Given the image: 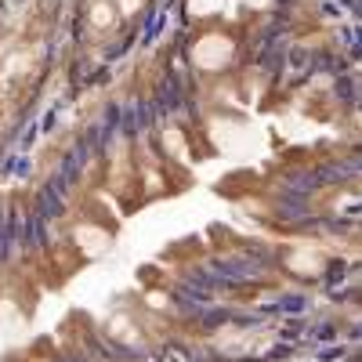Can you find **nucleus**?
I'll return each instance as SVG.
<instances>
[]
</instances>
